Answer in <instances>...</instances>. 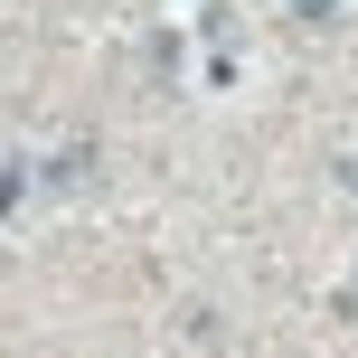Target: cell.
Instances as JSON below:
<instances>
[{
  "mask_svg": "<svg viewBox=\"0 0 358 358\" xmlns=\"http://www.w3.org/2000/svg\"><path fill=\"white\" fill-rule=\"evenodd\" d=\"M340 179H349V189H358V151H349V161H340Z\"/></svg>",
  "mask_w": 358,
  "mask_h": 358,
  "instance_id": "6da1fadb",
  "label": "cell"
}]
</instances>
